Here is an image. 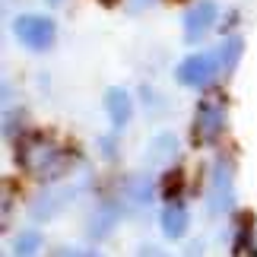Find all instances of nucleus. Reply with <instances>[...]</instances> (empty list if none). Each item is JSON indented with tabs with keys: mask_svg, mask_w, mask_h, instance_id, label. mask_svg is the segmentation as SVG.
Masks as SVG:
<instances>
[{
	"mask_svg": "<svg viewBox=\"0 0 257 257\" xmlns=\"http://www.w3.org/2000/svg\"><path fill=\"white\" fill-rule=\"evenodd\" d=\"M19 162H23V169L26 172H32L35 178H61L64 172H70V153L64 150L61 143H54V140H48V137L42 134H32V137H26L23 143H19Z\"/></svg>",
	"mask_w": 257,
	"mask_h": 257,
	"instance_id": "f257e3e1",
	"label": "nucleus"
},
{
	"mask_svg": "<svg viewBox=\"0 0 257 257\" xmlns=\"http://www.w3.org/2000/svg\"><path fill=\"white\" fill-rule=\"evenodd\" d=\"M235 206V175L229 162H216L210 175V187H206V210L213 216H225Z\"/></svg>",
	"mask_w": 257,
	"mask_h": 257,
	"instance_id": "f03ea898",
	"label": "nucleus"
},
{
	"mask_svg": "<svg viewBox=\"0 0 257 257\" xmlns=\"http://www.w3.org/2000/svg\"><path fill=\"white\" fill-rule=\"evenodd\" d=\"M222 124H225V102L219 95L203 98V102L197 105V117H194V140L200 146L216 143L219 134H222Z\"/></svg>",
	"mask_w": 257,
	"mask_h": 257,
	"instance_id": "7ed1b4c3",
	"label": "nucleus"
},
{
	"mask_svg": "<svg viewBox=\"0 0 257 257\" xmlns=\"http://www.w3.org/2000/svg\"><path fill=\"white\" fill-rule=\"evenodd\" d=\"M13 32H16L19 42H23L26 48H32V51H48L51 42H54V23L48 16H38V13L16 16Z\"/></svg>",
	"mask_w": 257,
	"mask_h": 257,
	"instance_id": "20e7f679",
	"label": "nucleus"
},
{
	"mask_svg": "<svg viewBox=\"0 0 257 257\" xmlns=\"http://www.w3.org/2000/svg\"><path fill=\"white\" fill-rule=\"evenodd\" d=\"M219 57L216 54H194V57H184L181 67H178V83L181 86H191V89H200L219 73Z\"/></svg>",
	"mask_w": 257,
	"mask_h": 257,
	"instance_id": "39448f33",
	"label": "nucleus"
},
{
	"mask_svg": "<svg viewBox=\"0 0 257 257\" xmlns=\"http://www.w3.org/2000/svg\"><path fill=\"white\" fill-rule=\"evenodd\" d=\"M216 23V4L213 0H200L184 13V38L187 42H200L210 32V26Z\"/></svg>",
	"mask_w": 257,
	"mask_h": 257,
	"instance_id": "423d86ee",
	"label": "nucleus"
},
{
	"mask_svg": "<svg viewBox=\"0 0 257 257\" xmlns=\"http://www.w3.org/2000/svg\"><path fill=\"white\" fill-rule=\"evenodd\" d=\"M73 200V187H57V191H48L42 197H35L32 206H29V213H32V219H51V216H57L64 210L67 203Z\"/></svg>",
	"mask_w": 257,
	"mask_h": 257,
	"instance_id": "0eeeda50",
	"label": "nucleus"
},
{
	"mask_svg": "<svg viewBox=\"0 0 257 257\" xmlns=\"http://www.w3.org/2000/svg\"><path fill=\"white\" fill-rule=\"evenodd\" d=\"M150 197H153V181L143 175H131L121 187V203L127 210H140V206L150 203Z\"/></svg>",
	"mask_w": 257,
	"mask_h": 257,
	"instance_id": "6e6552de",
	"label": "nucleus"
},
{
	"mask_svg": "<svg viewBox=\"0 0 257 257\" xmlns=\"http://www.w3.org/2000/svg\"><path fill=\"white\" fill-rule=\"evenodd\" d=\"M105 111H108V117H111L114 127H124L127 121H131V114H134L131 95H127L124 89H108L105 92Z\"/></svg>",
	"mask_w": 257,
	"mask_h": 257,
	"instance_id": "1a4fd4ad",
	"label": "nucleus"
},
{
	"mask_svg": "<svg viewBox=\"0 0 257 257\" xmlns=\"http://www.w3.org/2000/svg\"><path fill=\"white\" fill-rule=\"evenodd\" d=\"M187 210H184V203H169L162 210V232H165V238H172V241H178V238H184V232H187Z\"/></svg>",
	"mask_w": 257,
	"mask_h": 257,
	"instance_id": "9d476101",
	"label": "nucleus"
},
{
	"mask_svg": "<svg viewBox=\"0 0 257 257\" xmlns=\"http://www.w3.org/2000/svg\"><path fill=\"white\" fill-rule=\"evenodd\" d=\"M178 153V143L172 134H159L156 140L150 143V153H146V162L150 165H169V159Z\"/></svg>",
	"mask_w": 257,
	"mask_h": 257,
	"instance_id": "9b49d317",
	"label": "nucleus"
},
{
	"mask_svg": "<svg viewBox=\"0 0 257 257\" xmlns=\"http://www.w3.org/2000/svg\"><path fill=\"white\" fill-rule=\"evenodd\" d=\"M117 222V206L114 203H102L98 210L92 213V222H89V235L92 238H105L111 232V225Z\"/></svg>",
	"mask_w": 257,
	"mask_h": 257,
	"instance_id": "f8f14e48",
	"label": "nucleus"
},
{
	"mask_svg": "<svg viewBox=\"0 0 257 257\" xmlns=\"http://www.w3.org/2000/svg\"><path fill=\"white\" fill-rule=\"evenodd\" d=\"M238 54H241V42L238 38H229L219 51H216V57H219V67H222V73H229L235 70V64H238Z\"/></svg>",
	"mask_w": 257,
	"mask_h": 257,
	"instance_id": "ddd939ff",
	"label": "nucleus"
},
{
	"mask_svg": "<svg viewBox=\"0 0 257 257\" xmlns=\"http://www.w3.org/2000/svg\"><path fill=\"white\" fill-rule=\"evenodd\" d=\"M38 244H42V235H38V232H23V235H16L13 254L16 257H35L38 254Z\"/></svg>",
	"mask_w": 257,
	"mask_h": 257,
	"instance_id": "4468645a",
	"label": "nucleus"
},
{
	"mask_svg": "<svg viewBox=\"0 0 257 257\" xmlns=\"http://www.w3.org/2000/svg\"><path fill=\"white\" fill-rule=\"evenodd\" d=\"M137 257H169V254H165L159 244H143V248L137 251Z\"/></svg>",
	"mask_w": 257,
	"mask_h": 257,
	"instance_id": "2eb2a0df",
	"label": "nucleus"
},
{
	"mask_svg": "<svg viewBox=\"0 0 257 257\" xmlns=\"http://www.w3.org/2000/svg\"><path fill=\"white\" fill-rule=\"evenodd\" d=\"M54 257H98L92 251H76V248H64V251H57Z\"/></svg>",
	"mask_w": 257,
	"mask_h": 257,
	"instance_id": "dca6fc26",
	"label": "nucleus"
},
{
	"mask_svg": "<svg viewBox=\"0 0 257 257\" xmlns=\"http://www.w3.org/2000/svg\"><path fill=\"white\" fill-rule=\"evenodd\" d=\"M48 4H61V0H48Z\"/></svg>",
	"mask_w": 257,
	"mask_h": 257,
	"instance_id": "f3484780",
	"label": "nucleus"
}]
</instances>
